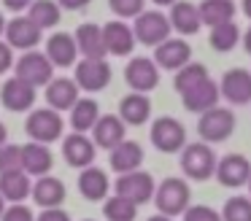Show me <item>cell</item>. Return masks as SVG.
<instances>
[{"label": "cell", "instance_id": "obj_1", "mask_svg": "<svg viewBox=\"0 0 251 221\" xmlns=\"http://www.w3.org/2000/svg\"><path fill=\"white\" fill-rule=\"evenodd\" d=\"M216 151L211 148V143L200 140V143H186L181 148V170L192 181H208L216 175Z\"/></svg>", "mask_w": 251, "mask_h": 221}, {"label": "cell", "instance_id": "obj_2", "mask_svg": "<svg viewBox=\"0 0 251 221\" xmlns=\"http://www.w3.org/2000/svg\"><path fill=\"white\" fill-rule=\"evenodd\" d=\"M189 183L184 178H165L162 183H157V192H154V205L162 216H184L189 208Z\"/></svg>", "mask_w": 251, "mask_h": 221}, {"label": "cell", "instance_id": "obj_3", "mask_svg": "<svg viewBox=\"0 0 251 221\" xmlns=\"http://www.w3.org/2000/svg\"><path fill=\"white\" fill-rule=\"evenodd\" d=\"M25 129H27L30 140H38V143L49 146L62 138L65 122H62L60 111H54V108H35V111H30L27 122H25Z\"/></svg>", "mask_w": 251, "mask_h": 221}, {"label": "cell", "instance_id": "obj_4", "mask_svg": "<svg viewBox=\"0 0 251 221\" xmlns=\"http://www.w3.org/2000/svg\"><path fill=\"white\" fill-rule=\"evenodd\" d=\"M154 192H157V183H154L151 172H146V170L125 172V175H119V178H116V183H114V194H119V197L135 202L138 208L146 205V202H151Z\"/></svg>", "mask_w": 251, "mask_h": 221}, {"label": "cell", "instance_id": "obj_5", "mask_svg": "<svg viewBox=\"0 0 251 221\" xmlns=\"http://www.w3.org/2000/svg\"><path fill=\"white\" fill-rule=\"evenodd\" d=\"M151 146L162 154H181L186 146V129L176 116H159L151 124Z\"/></svg>", "mask_w": 251, "mask_h": 221}, {"label": "cell", "instance_id": "obj_6", "mask_svg": "<svg viewBox=\"0 0 251 221\" xmlns=\"http://www.w3.org/2000/svg\"><path fill=\"white\" fill-rule=\"evenodd\" d=\"M14 75H19L22 81H27L30 86H46L51 78H54V65L46 57V51H25L22 57L14 65Z\"/></svg>", "mask_w": 251, "mask_h": 221}, {"label": "cell", "instance_id": "obj_7", "mask_svg": "<svg viewBox=\"0 0 251 221\" xmlns=\"http://www.w3.org/2000/svg\"><path fill=\"white\" fill-rule=\"evenodd\" d=\"M111 78H114V70L105 59H78L73 65V81L78 84V89L89 95L103 92L111 84Z\"/></svg>", "mask_w": 251, "mask_h": 221}, {"label": "cell", "instance_id": "obj_8", "mask_svg": "<svg viewBox=\"0 0 251 221\" xmlns=\"http://www.w3.org/2000/svg\"><path fill=\"white\" fill-rule=\"evenodd\" d=\"M170 30H173L170 16H165L162 11H143L132 22V32H135L138 43H143V46H159L162 41L170 38Z\"/></svg>", "mask_w": 251, "mask_h": 221}, {"label": "cell", "instance_id": "obj_9", "mask_svg": "<svg viewBox=\"0 0 251 221\" xmlns=\"http://www.w3.org/2000/svg\"><path fill=\"white\" fill-rule=\"evenodd\" d=\"M197 132H200V138L205 143H222V140H227L235 132V113L229 108H222V105L200 113Z\"/></svg>", "mask_w": 251, "mask_h": 221}, {"label": "cell", "instance_id": "obj_10", "mask_svg": "<svg viewBox=\"0 0 251 221\" xmlns=\"http://www.w3.org/2000/svg\"><path fill=\"white\" fill-rule=\"evenodd\" d=\"M125 81L132 92L149 95L159 84V65L154 62V57H132L125 68Z\"/></svg>", "mask_w": 251, "mask_h": 221}, {"label": "cell", "instance_id": "obj_11", "mask_svg": "<svg viewBox=\"0 0 251 221\" xmlns=\"http://www.w3.org/2000/svg\"><path fill=\"white\" fill-rule=\"evenodd\" d=\"M62 156L71 167L84 170V167L95 165V156H98V146H95L92 135L87 132H71L62 138Z\"/></svg>", "mask_w": 251, "mask_h": 221}, {"label": "cell", "instance_id": "obj_12", "mask_svg": "<svg viewBox=\"0 0 251 221\" xmlns=\"http://www.w3.org/2000/svg\"><path fill=\"white\" fill-rule=\"evenodd\" d=\"M216 181L227 189H243L251 181V162L243 154H227L216 165Z\"/></svg>", "mask_w": 251, "mask_h": 221}, {"label": "cell", "instance_id": "obj_13", "mask_svg": "<svg viewBox=\"0 0 251 221\" xmlns=\"http://www.w3.org/2000/svg\"><path fill=\"white\" fill-rule=\"evenodd\" d=\"M0 102L3 108L11 113H25V111H33L35 105V86H30L27 81H22L19 75L8 78L0 89Z\"/></svg>", "mask_w": 251, "mask_h": 221}, {"label": "cell", "instance_id": "obj_14", "mask_svg": "<svg viewBox=\"0 0 251 221\" xmlns=\"http://www.w3.org/2000/svg\"><path fill=\"white\" fill-rule=\"evenodd\" d=\"M6 43L19 51H33L41 43V27L30 16H14L6 25Z\"/></svg>", "mask_w": 251, "mask_h": 221}, {"label": "cell", "instance_id": "obj_15", "mask_svg": "<svg viewBox=\"0 0 251 221\" xmlns=\"http://www.w3.org/2000/svg\"><path fill=\"white\" fill-rule=\"evenodd\" d=\"M154 62L159 65V70H181L192 62V46L184 38H168L154 46Z\"/></svg>", "mask_w": 251, "mask_h": 221}, {"label": "cell", "instance_id": "obj_16", "mask_svg": "<svg viewBox=\"0 0 251 221\" xmlns=\"http://www.w3.org/2000/svg\"><path fill=\"white\" fill-rule=\"evenodd\" d=\"M222 97L229 105H249L251 102V73L243 68H232L222 75Z\"/></svg>", "mask_w": 251, "mask_h": 221}, {"label": "cell", "instance_id": "obj_17", "mask_svg": "<svg viewBox=\"0 0 251 221\" xmlns=\"http://www.w3.org/2000/svg\"><path fill=\"white\" fill-rule=\"evenodd\" d=\"M103 38H105V49L114 57H130L135 49L138 38L132 32L130 25H125V19H114L103 25Z\"/></svg>", "mask_w": 251, "mask_h": 221}, {"label": "cell", "instance_id": "obj_18", "mask_svg": "<svg viewBox=\"0 0 251 221\" xmlns=\"http://www.w3.org/2000/svg\"><path fill=\"white\" fill-rule=\"evenodd\" d=\"M78 43V54L84 59H105L108 49H105V38H103V27L95 25V22H84V25L76 27L73 32Z\"/></svg>", "mask_w": 251, "mask_h": 221}, {"label": "cell", "instance_id": "obj_19", "mask_svg": "<svg viewBox=\"0 0 251 221\" xmlns=\"http://www.w3.org/2000/svg\"><path fill=\"white\" fill-rule=\"evenodd\" d=\"M125 135H127V124L122 122L119 113H103L100 122L95 124V129H92L95 146H98V148H105V151L116 148L122 140H127Z\"/></svg>", "mask_w": 251, "mask_h": 221}, {"label": "cell", "instance_id": "obj_20", "mask_svg": "<svg viewBox=\"0 0 251 221\" xmlns=\"http://www.w3.org/2000/svg\"><path fill=\"white\" fill-rule=\"evenodd\" d=\"M78 192H81V197L89 199V202H100V199L105 202V199H108V192H111L108 172L98 165L78 170Z\"/></svg>", "mask_w": 251, "mask_h": 221}, {"label": "cell", "instance_id": "obj_21", "mask_svg": "<svg viewBox=\"0 0 251 221\" xmlns=\"http://www.w3.org/2000/svg\"><path fill=\"white\" fill-rule=\"evenodd\" d=\"M51 165H54V154L46 143H38V140H30V143L22 146V170L27 175H49Z\"/></svg>", "mask_w": 251, "mask_h": 221}, {"label": "cell", "instance_id": "obj_22", "mask_svg": "<svg viewBox=\"0 0 251 221\" xmlns=\"http://www.w3.org/2000/svg\"><path fill=\"white\" fill-rule=\"evenodd\" d=\"M46 57L54 68H73L78 59V43L71 32H54L46 41Z\"/></svg>", "mask_w": 251, "mask_h": 221}, {"label": "cell", "instance_id": "obj_23", "mask_svg": "<svg viewBox=\"0 0 251 221\" xmlns=\"http://www.w3.org/2000/svg\"><path fill=\"white\" fill-rule=\"evenodd\" d=\"M78 84L73 78H68V75H57V78H51L49 84H46V102H49V108H54V111H71L73 105L78 102Z\"/></svg>", "mask_w": 251, "mask_h": 221}, {"label": "cell", "instance_id": "obj_24", "mask_svg": "<svg viewBox=\"0 0 251 221\" xmlns=\"http://www.w3.org/2000/svg\"><path fill=\"white\" fill-rule=\"evenodd\" d=\"M65 194H68L65 183L57 175H41V178H35V183H33L30 199H33L35 205H41V210L44 208H60V205L65 202Z\"/></svg>", "mask_w": 251, "mask_h": 221}, {"label": "cell", "instance_id": "obj_25", "mask_svg": "<svg viewBox=\"0 0 251 221\" xmlns=\"http://www.w3.org/2000/svg\"><path fill=\"white\" fill-rule=\"evenodd\" d=\"M170 25L178 35H197L202 27V16H200V5L186 3V0H178V3L170 5Z\"/></svg>", "mask_w": 251, "mask_h": 221}, {"label": "cell", "instance_id": "obj_26", "mask_svg": "<svg viewBox=\"0 0 251 221\" xmlns=\"http://www.w3.org/2000/svg\"><path fill=\"white\" fill-rule=\"evenodd\" d=\"M219 100H222V89H219L216 81H202L200 86H195V89H189L186 95H181V102H184L186 111L192 113H205L211 111V108L219 105Z\"/></svg>", "mask_w": 251, "mask_h": 221}, {"label": "cell", "instance_id": "obj_27", "mask_svg": "<svg viewBox=\"0 0 251 221\" xmlns=\"http://www.w3.org/2000/svg\"><path fill=\"white\" fill-rule=\"evenodd\" d=\"M143 148L141 143H135V140H122L116 148H111V170L119 172V175H125V172H132V170H141L143 165Z\"/></svg>", "mask_w": 251, "mask_h": 221}, {"label": "cell", "instance_id": "obj_28", "mask_svg": "<svg viewBox=\"0 0 251 221\" xmlns=\"http://www.w3.org/2000/svg\"><path fill=\"white\" fill-rule=\"evenodd\" d=\"M119 116L130 127H141L151 119V100L141 92H130L119 100Z\"/></svg>", "mask_w": 251, "mask_h": 221}, {"label": "cell", "instance_id": "obj_29", "mask_svg": "<svg viewBox=\"0 0 251 221\" xmlns=\"http://www.w3.org/2000/svg\"><path fill=\"white\" fill-rule=\"evenodd\" d=\"M100 105L95 97H78V102L71 108V127L73 132H92L100 122Z\"/></svg>", "mask_w": 251, "mask_h": 221}, {"label": "cell", "instance_id": "obj_30", "mask_svg": "<svg viewBox=\"0 0 251 221\" xmlns=\"http://www.w3.org/2000/svg\"><path fill=\"white\" fill-rule=\"evenodd\" d=\"M0 194L6 197V202H25L33 194V181L25 170L3 172L0 175Z\"/></svg>", "mask_w": 251, "mask_h": 221}, {"label": "cell", "instance_id": "obj_31", "mask_svg": "<svg viewBox=\"0 0 251 221\" xmlns=\"http://www.w3.org/2000/svg\"><path fill=\"white\" fill-rule=\"evenodd\" d=\"M27 16L41 27V30H49V27L60 25L62 8H60L57 0H33V5L27 8Z\"/></svg>", "mask_w": 251, "mask_h": 221}, {"label": "cell", "instance_id": "obj_32", "mask_svg": "<svg viewBox=\"0 0 251 221\" xmlns=\"http://www.w3.org/2000/svg\"><path fill=\"white\" fill-rule=\"evenodd\" d=\"M200 16H202V25H208V27L232 22L235 3L232 0H202L200 3Z\"/></svg>", "mask_w": 251, "mask_h": 221}, {"label": "cell", "instance_id": "obj_33", "mask_svg": "<svg viewBox=\"0 0 251 221\" xmlns=\"http://www.w3.org/2000/svg\"><path fill=\"white\" fill-rule=\"evenodd\" d=\"M211 75H208L205 65L202 62H189L184 65L181 70H176V78H173V86L178 95H186L189 89H195V86H200L202 81H208Z\"/></svg>", "mask_w": 251, "mask_h": 221}, {"label": "cell", "instance_id": "obj_34", "mask_svg": "<svg viewBox=\"0 0 251 221\" xmlns=\"http://www.w3.org/2000/svg\"><path fill=\"white\" fill-rule=\"evenodd\" d=\"M240 41H243V32H240V27L235 22H224V25L211 27V46L216 51H222V54L232 51Z\"/></svg>", "mask_w": 251, "mask_h": 221}, {"label": "cell", "instance_id": "obj_35", "mask_svg": "<svg viewBox=\"0 0 251 221\" xmlns=\"http://www.w3.org/2000/svg\"><path fill=\"white\" fill-rule=\"evenodd\" d=\"M103 216H105V221H135L138 205L119 197V194H114V197H108L103 202Z\"/></svg>", "mask_w": 251, "mask_h": 221}, {"label": "cell", "instance_id": "obj_36", "mask_svg": "<svg viewBox=\"0 0 251 221\" xmlns=\"http://www.w3.org/2000/svg\"><path fill=\"white\" fill-rule=\"evenodd\" d=\"M222 219L224 221H251V199L243 197V194L229 197L222 208Z\"/></svg>", "mask_w": 251, "mask_h": 221}, {"label": "cell", "instance_id": "obj_37", "mask_svg": "<svg viewBox=\"0 0 251 221\" xmlns=\"http://www.w3.org/2000/svg\"><path fill=\"white\" fill-rule=\"evenodd\" d=\"M14 170H22V146H14V143L0 146V175Z\"/></svg>", "mask_w": 251, "mask_h": 221}, {"label": "cell", "instance_id": "obj_38", "mask_svg": "<svg viewBox=\"0 0 251 221\" xmlns=\"http://www.w3.org/2000/svg\"><path fill=\"white\" fill-rule=\"evenodd\" d=\"M143 5H146V0H108V8L119 19H135V16H141L146 11Z\"/></svg>", "mask_w": 251, "mask_h": 221}, {"label": "cell", "instance_id": "obj_39", "mask_svg": "<svg viewBox=\"0 0 251 221\" xmlns=\"http://www.w3.org/2000/svg\"><path fill=\"white\" fill-rule=\"evenodd\" d=\"M181 219L184 221H224L222 213L213 210V208H208V205H189Z\"/></svg>", "mask_w": 251, "mask_h": 221}, {"label": "cell", "instance_id": "obj_40", "mask_svg": "<svg viewBox=\"0 0 251 221\" xmlns=\"http://www.w3.org/2000/svg\"><path fill=\"white\" fill-rule=\"evenodd\" d=\"M0 221H35V213L25 202H11Z\"/></svg>", "mask_w": 251, "mask_h": 221}, {"label": "cell", "instance_id": "obj_41", "mask_svg": "<svg viewBox=\"0 0 251 221\" xmlns=\"http://www.w3.org/2000/svg\"><path fill=\"white\" fill-rule=\"evenodd\" d=\"M35 221H71V216H68L62 208H44L38 216H35Z\"/></svg>", "mask_w": 251, "mask_h": 221}, {"label": "cell", "instance_id": "obj_42", "mask_svg": "<svg viewBox=\"0 0 251 221\" xmlns=\"http://www.w3.org/2000/svg\"><path fill=\"white\" fill-rule=\"evenodd\" d=\"M8 68H14V49L6 41H0V75L6 73Z\"/></svg>", "mask_w": 251, "mask_h": 221}, {"label": "cell", "instance_id": "obj_43", "mask_svg": "<svg viewBox=\"0 0 251 221\" xmlns=\"http://www.w3.org/2000/svg\"><path fill=\"white\" fill-rule=\"evenodd\" d=\"M60 3V8H65V11H84L92 0H57Z\"/></svg>", "mask_w": 251, "mask_h": 221}, {"label": "cell", "instance_id": "obj_44", "mask_svg": "<svg viewBox=\"0 0 251 221\" xmlns=\"http://www.w3.org/2000/svg\"><path fill=\"white\" fill-rule=\"evenodd\" d=\"M3 5L8 11H27L33 5V0H3Z\"/></svg>", "mask_w": 251, "mask_h": 221}, {"label": "cell", "instance_id": "obj_45", "mask_svg": "<svg viewBox=\"0 0 251 221\" xmlns=\"http://www.w3.org/2000/svg\"><path fill=\"white\" fill-rule=\"evenodd\" d=\"M243 49H246V54H251V27L243 32Z\"/></svg>", "mask_w": 251, "mask_h": 221}, {"label": "cell", "instance_id": "obj_46", "mask_svg": "<svg viewBox=\"0 0 251 221\" xmlns=\"http://www.w3.org/2000/svg\"><path fill=\"white\" fill-rule=\"evenodd\" d=\"M154 5H159V8H170L173 3H178V0H151Z\"/></svg>", "mask_w": 251, "mask_h": 221}, {"label": "cell", "instance_id": "obj_47", "mask_svg": "<svg viewBox=\"0 0 251 221\" xmlns=\"http://www.w3.org/2000/svg\"><path fill=\"white\" fill-rule=\"evenodd\" d=\"M6 138H8V129H6V124L0 122V146H6Z\"/></svg>", "mask_w": 251, "mask_h": 221}, {"label": "cell", "instance_id": "obj_48", "mask_svg": "<svg viewBox=\"0 0 251 221\" xmlns=\"http://www.w3.org/2000/svg\"><path fill=\"white\" fill-rule=\"evenodd\" d=\"M240 8H243V14L251 19V0H243V5H240Z\"/></svg>", "mask_w": 251, "mask_h": 221}, {"label": "cell", "instance_id": "obj_49", "mask_svg": "<svg viewBox=\"0 0 251 221\" xmlns=\"http://www.w3.org/2000/svg\"><path fill=\"white\" fill-rule=\"evenodd\" d=\"M146 221H173L170 216H162V213H157V216H151V219H146Z\"/></svg>", "mask_w": 251, "mask_h": 221}, {"label": "cell", "instance_id": "obj_50", "mask_svg": "<svg viewBox=\"0 0 251 221\" xmlns=\"http://www.w3.org/2000/svg\"><path fill=\"white\" fill-rule=\"evenodd\" d=\"M3 213H6V197L0 194V219H3Z\"/></svg>", "mask_w": 251, "mask_h": 221}, {"label": "cell", "instance_id": "obj_51", "mask_svg": "<svg viewBox=\"0 0 251 221\" xmlns=\"http://www.w3.org/2000/svg\"><path fill=\"white\" fill-rule=\"evenodd\" d=\"M6 25H8V22L3 19V14H0V35H6Z\"/></svg>", "mask_w": 251, "mask_h": 221}, {"label": "cell", "instance_id": "obj_52", "mask_svg": "<svg viewBox=\"0 0 251 221\" xmlns=\"http://www.w3.org/2000/svg\"><path fill=\"white\" fill-rule=\"evenodd\" d=\"M249 192H251V181H249Z\"/></svg>", "mask_w": 251, "mask_h": 221}, {"label": "cell", "instance_id": "obj_53", "mask_svg": "<svg viewBox=\"0 0 251 221\" xmlns=\"http://www.w3.org/2000/svg\"><path fill=\"white\" fill-rule=\"evenodd\" d=\"M84 221H95V219H84Z\"/></svg>", "mask_w": 251, "mask_h": 221}]
</instances>
